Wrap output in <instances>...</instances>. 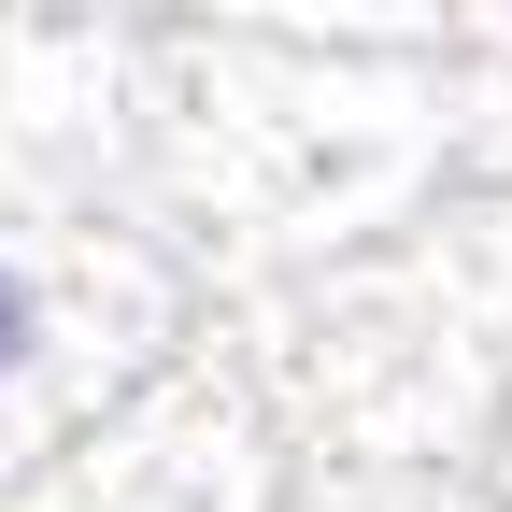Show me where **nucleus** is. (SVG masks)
Returning <instances> with one entry per match:
<instances>
[{"mask_svg":"<svg viewBox=\"0 0 512 512\" xmlns=\"http://www.w3.org/2000/svg\"><path fill=\"white\" fill-rule=\"evenodd\" d=\"M57 370H72V285H57V256L0 242V427L57 413Z\"/></svg>","mask_w":512,"mask_h":512,"instance_id":"1","label":"nucleus"}]
</instances>
